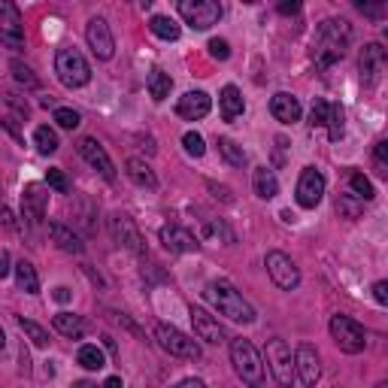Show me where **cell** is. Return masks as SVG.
Masks as SVG:
<instances>
[{"instance_id": "1", "label": "cell", "mask_w": 388, "mask_h": 388, "mask_svg": "<svg viewBox=\"0 0 388 388\" xmlns=\"http://www.w3.org/2000/svg\"><path fill=\"white\" fill-rule=\"evenodd\" d=\"M352 43V25L346 18H328L318 25L316 31V43H313V55L318 67H330L346 55Z\"/></svg>"}, {"instance_id": "2", "label": "cell", "mask_w": 388, "mask_h": 388, "mask_svg": "<svg viewBox=\"0 0 388 388\" xmlns=\"http://www.w3.org/2000/svg\"><path fill=\"white\" fill-rule=\"evenodd\" d=\"M203 298H207L215 310H219V316H227L231 322H239V325H252L255 322L252 303H249L231 282H225V279L210 282L207 289H203Z\"/></svg>"}, {"instance_id": "3", "label": "cell", "mask_w": 388, "mask_h": 388, "mask_svg": "<svg viewBox=\"0 0 388 388\" xmlns=\"http://www.w3.org/2000/svg\"><path fill=\"white\" fill-rule=\"evenodd\" d=\"M231 364H234L237 376L249 388H258L261 382H264V361H261L258 349L252 346V340H246V337L231 340Z\"/></svg>"}, {"instance_id": "4", "label": "cell", "mask_w": 388, "mask_h": 388, "mask_svg": "<svg viewBox=\"0 0 388 388\" xmlns=\"http://www.w3.org/2000/svg\"><path fill=\"white\" fill-rule=\"evenodd\" d=\"M55 73H58L61 85L67 88H82L91 82V67L85 61V55L73 49V45L58 49V55H55Z\"/></svg>"}, {"instance_id": "5", "label": "cell", "mask_w": 388, "mask_h": 388, "mask_svg": "<svg viewBox=\"0 0 388 388\" xmlns=\"http://www.w3.org/2000/svg\"><path fill=\"white\" fill-rule=\"evenodd\" d=\"M179 16L185 18V25L194 31H210L212 25H219L225 9L215 0H179Z\"/></svg>"}, {"instance_id": "6", "label": "cell", "mask_w": 388, "mask_h": 388, "mask_svg": "<svg viewBox=\"0 0 388 388\" xmlns=\"http://www.w3.org/2000/svg\"><path fill=\"white\" fill-rule=\"evenodd\" d=\"M330 337H334V343L340 346V352H346V355H358V352H364V346H367L364 328L349 316L330 318Z\"/></svg>"}, {"instance_id": "7", "label": "cell", "mask_w": 388, "mask_h": 388, "mask_svg": "<svg viewBox=\"0 0 388 388\" xmlns=\"http://www.w3.org/2000/svg\"><path fill=\"white\" fill-rule=\"evenodd\" d=\"M155 340H158V346H161L164 352H170L173 358H188V361L200 358V346L194 343L191 337L182 334L179 328H173V325H158L155 328Z\"/></svg>"}, {"instance_id": "8", "label": "cell", "mask_w": 388, "mask_h": 388, "mask_svg": "<svg viewBox=\"0 0 388 388\" xmlns=\"http://www.w3.org/2000/svg\"><path fill=\"white\" fill-rule=\"evenodd\" d=\"M109 234H112V239H116L119 246L128 249V252H134V255H146L143 234H140V227L134 225V219H131L128 212H112V219H109Z\"/></svg>"}, {"instance_id": "9", "label": "cell", "mask_w": 388, "mask_h": 388, "mask_svg": "<svg viewBox=\"0 0 388 388\" xmlns=\"http://www.w3.org/2000/svg\"><path fill=\"white\" fill-rule=\"evenodd\" d=\"M267 273H270V279L276 282V289H282V291H291V289H298L301 285V270H298V264L285 255V252H279V249H273V252H267Z\"/></svg>"}, {"instance_id": "10", "label": "cell", "mask_w": 388, "mask_h": 388, "mask_svg": "<svg viewBox=\"0 0 388 388\" xmlns=\"http://www.w3.org/2000/svg\"><path fill=\"white\" fill-rule=\"evenodd\" d=\"M267 364H270V373L282 388H291L294 382V358H291V349L285 340H270L267 343Z\"/></svg>"}, {"instance_id": "11", "label": "cell", "mask_w": 388, "mask_h": 388, "mask_svg": "<svg viewBox=\"0 0 388 388\" xmlns=\"http://www.w3.org/2000/svg\"><path fill=\"white\" fill-rule=\"evenodd\" d=\"M0 43L9 49H21L25 45V25H21V13L16 4L0 0Z\"/></svg>"}, {"instance_id": "12", "label": "cell", "mask_w": 388, "mask_h": 388, "mask_svg": "<svg viewBox=\"0 0 388 388\" xmlns=\"http://www.w3.org/2000/svg\"><path fill=\"white\" fill-rule=\"evenodd\" d=\"M85 40H88V49L95 52L97 61H109L112 55H116V40H112L107 18H91L85 25Z\"/></svg>"}, {"instance_id": "13", "label": "cell", "mask_w": 388, "mask_h": 388, "mask_svg": "<svg viewBox=\"0 0 388 388\" xmlns=\"http://www.w3.org/2000/svg\"><path fill=\"white\" fill-rule=\"evenodd\" d=\"M298 203L303 210H316L325 198V176L318 167H303V173L298 179Z\"/></svg>"}, {"instance_id": "14", "label": "cell", "mask_w": 388, "mask_h": 388, "mask_svg": "<svg viewBox=\"0 0 388 388\" xmlns=\"http://www.w3.org/2000/svg\"><path fill=\"white\" fill-rule=\"evenodd\" d=\"M385 64H388V55H385L382 45L379 43H367V45H364V52H361V61H358L361 82L367 88H373L376 82H379V76L385 73Z\"/></svg>"}, {"instance_id": "15", "label": "cell", "mask_w": 388, "mask_h": 388, "mask_svg": "<svg viewBox=\"0 0 388 388\" xmlns=\"http://www.w3.org/2000/svg\"><path fill=\"white\" fill-rule=\"evenodd\" d=\"M76 149H79V155H82L85 161H88L91 167H95L97 173L104 176L107 182L116 179V167H112V158L107 155V149H104V146H100V143L95 140V136H82V140L76 143Z\"/></svg>"}, {"instance_id": "16", "label": "cell", "mask_w": 388, "mask_h": 388, "mask_svg": "<svg viewBox=\"0 0 388 388\" xmlns=\"http://www.w3.org/2000/svg\"><path fill=\"white\" fill-rule=\"evenodd\" d=\"M294 373H298V379L313 388L318 382V376H322V364H318V352L310 346V343H301L298 352H294Z\"/></svg>"}, {"instance_id": "17", "label": "cell", "mask_w": 388, "mask_h": 388, "mask_svg": "<svg viewBox=\"0 0 388 388\" xmlns=\"http://www.w3.org/2000/svg\"><path fill=\"white\" fill-rule=\"evenodd\" d=\"M161 243H164L167 252H176V255H188V252H198L200 249V239L191 231H185L182 225H164L161 227Z\"/></svg>"}, {"instance_id": "18", "label": "cell", "mask_w": 388, "mask_h": 388, "mask_svg": "<svg viewBox=\"0 0 388 388\" xmlns=\"http://www.w3.org/2000/svg\"><path fill=\"white\" fill-rule=\"evenodd\" d=\"M45 203H49V194H45V188L40 185V182H31V185H25V191H21V207H25V219L31 225H40L43 222Z\"/></svg>"}, {"instance_id": "19", "label": "cell", "mask_w": 388, "mask_h": 388, "mask_svg": "<svg viewBox=\"0 0 388 388\" xmlns=\"http://www.w3.org/2000/svg\"><path fill=\"white\" fill-rule=\"evenodd\" d=\"M210 109H212V100H210L207 91H188V95H182L179 104H176V112L185 122H198L203 116H210Z\"/></svg>"}, {"instance_id": "20", "label": "cell", "mask_w": 388, "mask_h": 388, "mask_svg": "<svg viewBox=\"0 0 388 388\" xmlns=\"http://www.w3.org/2000/svg\"><path fill=\"white\" fill-rule=\"evenodd\" d=\"M191 325H194V334L207 340V343H215V346L225 343V328L207 310H200V306H191Z\"/></svg>"}, {"instance_id": "21", "label": "cell", "mask_w": 388, "mask_h": 388, "mask_svg": "<svg viewBox=\"0 0 388 388\" xmlns=\"http://www.w3.org/2000/svg\"><path fill=\"white\" fill-rule=\"evenodd\" d=\"M270 112L276 122L294 124V122H301V100L289 95V91H279V95H273V100H270Z\"/></svg>"}, {"instance_id": "22", "label": "cell", "mask_w": 388, "mask_h": 388, "mask_svg": "<svg viewBox=\"0 0 388 388\" xmlns=\"http://www.w3.org/2000/svg\"><path fill=\"white\" fill-rule=\"evenodd\" d=\"M49 234H52V243L58 249H64V252H70V255H82L85 252V243L79 239V234H73V227H67L61 222H52Z\"/></svg>"}, {"instance_id": "23", "label": "cell", "mask_w": 388, "mask_h": 388, "mask_svg": "<svg viewBox=\"0 0 388 388\" xmlns=\"http://www.w3.org/2000/svg\"><path fill=\"white\" fill-rule=\"evenodd\" d=\"M219 104H222V116H225V122L239 119V116H243V109H246V100H243V95H239L237 85H225V88H222Z\"/></svg>"}, {"instance_id": "24", "label": "cell", "mask_w": 388, "mask_h": 388, "mask_svg": "<svg viewBox=\"0 0 388 388\" xmlns=\"http://www.w3.org/2000/svg\"><path fill=\"white\" fill-rule=\"evenodd\" d=\"M52 325H55V330H58V334L70 337V340H82V334L88 330L85 318L76 316V313H58V316L52 318Z\"/></svg>"}, {"instance_id": "25", "label": "cell", "mask_w": 388, "mask_h": 388, "mask_svg": "<svg viewBox=\"0 0 388 388\" xmlns=\"http://www.w3.org/2000/svg\"><path fill=\"white\" fill-rule=\"evenodd\" d=\"M252 185H255V194L261 200H273L279 194V182L276 176H273V170L267 167H258L255 173H252Z\"/></svg>"}, {"instance_id": "26", "label": "cell", "mask_w": 388, "mask_h": 388, "mask_svg": "<svg viewBox=\"0 0 388 388\" xmlns=\"http://www.w3.org/2000/svg\"><path fill=\"white\" fill-rule=\"evenodd\" d=\"M128 176L136 182L140 188H158V176H155V170L146 164V161H140V158H128Z\"/></svg>"}, {"instance_id": "27", "label": "cell", "mask_w": 388, "mask_h": 388, "mask_svg": "<svg viewBox=\"0 0 388 388\" xmlns=\"http://www.w3.org/2000/svg\"><path fill=\"white\" fill-rule=\"evenodd\" d=\"M16 282H18V289L25 291V294H40V276H37V267L31 264V261L21 258L18 264H16Z\"/></svg>"}, {"instance_id": "28", "label": "cell", "mask_w": 388, "mask_h": 388, "mask_svg": "<svg viewBox=\"0 0 388 388\" xmlns=\"http://www.w3.org/2000/svg\"><path fill=\"white\" fill-rule=\"evenodd\" d=\"M325 124H328V136H330V140H334V143L343 140V134H346V112H343V107H340V104H330Z\"/></svg>"}, {"instance_id": "29", "label": "cell", "mask_w": 388, "mask_h": 388, "mask_svg": "<svg viewBox=\"0 0 388 388\" xmlns=\"http://www.w3.org/2000/svg\"><path fill=\"white\" fill-rule=\"evenodd\" d=\"M149 31L155 33V37L170 40V43L179 40V33H182L179 25H176V21L170 18V16H152V18H149Z\"/></svg>"}, {"instance_id": "30", "label": "cell", "mask_w": 388, "mask_h": 388, "mask_svg": "<svg viewBox=\"0 0 388 388\" xmlns=\"http://www.w3.org/2000/svg\"><path fill=\"white\" fill-rule=\"evenodd\" d=\"M170 88H173V79H170V73H164V70H152L149 73V95H152V100H167L170 97Z\"/></svg>"}, {"instance_id": "31", "label": "cell", "mask_w": 388, "mask_h": 388, "mask_svg": "<svg viewBox=\"0 0 388 388\" xmlns=\"http://www.w3.org/2000/svg\"><path fill=\"white\" fill-rule=\"evenodd\" d=\"M33 143H37L40 155H55V152H58V134H55L49 124H40V128L33 131Z\"/></svg>"}, {"instance_id": "32", "label": "cell", "mask_w": 388, "mask_h": 388, "mask_svg": "<svg viewBox=\"0 0 388 388\" xmlns=\"http://www.w3.org/2000/svg\"><path fill=\"white\" fill-rule=\"evenodd\" d=\"M219 152H222V158L231 167H243L246 164V152H243V146H237L231 136H219Z\"/></svg>"}, {"instance_id": "33", "label": "cell", "mask_w": 388, "mask_h": 388, "mask_svg": "<svg viewBox=\"0 0 388 388\" xmlns=\"http://www.w3.org/2000/svg\"><path fill=\"white\" fill-rule=\"evenodd\" d=\"M18 328L25 330V337H28V340H31V343L37 346V349H45V346L52 343V340H49V330L40 328L37 322H31V318H18Z\"/></svg>"}, {"instance_id": "34", "label": "cell", "mask_w": 388, "mask_h": 388, "mask_svg": "<svg viewBox=\"0 0 388 388\" xmlns=\"http://www.w3.org/2000/svg\"><path fill=\"white\" fill-rule=\"evenodd\" d=\"M349 185H352V191H355L358 200H373V198H376L373 182L364 176V173H358V170H352V173H349Z\"/></svg>"}, {"instance_id": "35", "label": "cell", "mask_w": 388, "mask_h": 388, "mask_svg": "<svg viewBox=\"0 0 388 388\" xmlns=\"http://www.w3.org/2000/svg\"><path fill=\"white\" fill-rule=\"evenodd\" d=\"M76 361L82 364L85 370H100L107 364V358H104V352H100L97 346H82L79 349V355H76Z\"/></svg>"}, {"instance_id": "36", "label": "cell", "mask_w": 388, "mask_h": 388, "mask_svg": "<svg viewBox=\"0 0 388 388\" xmlns=\"http://www.w3.org/2000/svg\"><path fill=\"white\" fill-rule=\"evenodd\" d=\"M361 210H364V200H358L355 194H340L337 198V212L346 215V219H358Z\"/></svg>"}, {"instance_id": "37", "label": "cell", "mask_w": 388, "mask_h": 388, "mask_svg": "<svg viewBox=\"0 0 388 388\" xmlns=\"http://www.w3.org/2000/svg\"><path fill=\"white\" fill-rule=\"evenodd\" d=\"M9 70H13L16 82H21L25 88H37V85H40V79L33 76V70H31V67H25L21 61H13V64H9Z\"/></svg>"}, {"instance_id": "38", "label": "cell", "mask_w": 388, "mask_h": 388, "mask_svg": "<svg viewBox=\"0 0 388 388\" xmlns=\"http://www.w3.org/2000/svg\"><path fill=\"white\" fill-rule=\"evenodd\" d=\"M55 122H58V128H64V131H76L82 119H79L76 109H70V107H58V109H55Z\"/></svg>"}, {"instance_id": "39", "label": "cell", "mask_w": 388, "mask_h": 388, "mask_svg": "<svg viewBox=\"0 0 388 388\" xmlns=\"http://www.w3.org/2000/svg\"><path fill=\"white\" fill-rule=\"evenodd\" d=\"M45 185L55 188L58 194H67V191H70V182H67L64 170H58V167H49V173H45Z\"/></svg>"}, {"instance_id": "40", "label": "cell", "mask_w": 388, "mask_h": 388, "mask_svg": "<svg viewBox=\"0 0 388 388\" xmlns=\"http://www.w3.org/2000/svg\"><path fill=\"white\" fill-rule=\"evenodd\" d=\"M182 146H185V152L194 155V158H200L203 152H207V146H203V136L198 131H188L185 136H182Z\"/></svg>"}, {"instance_id": "41", "label": "cell", "mask_w": 388, "mask_h": 388, "mask_svg": "<svg viewBox=\"0 0 388 388\" xmlns=\"http://www.w3.org/2000/svg\"><path fill=\"white\" fill-rule=\"evenodd\" d=\"M328 100H322V97H318L316 100V104H313V109H310V124H313V128H322V124L328 122Z\"/></svg>"}, {"instance_id": "42", "label": "cell", "mask_w": 388, "mask_h": 388, "mask_svg": "<svg viewBox=\"0 0 388 388\" xmlns=\"http://www.w3.org/2000/svg\"><path fill=\"white\" fill-rule=\"evenodd\" d=\"M207 49H210V55H212L215 61H227V58H231V43H227V40H210Z\"/></svg>"}, {"instance_id": "43", "label": "cell", "mask_w": 388, "mask_h": 388, "mask_svg": "<svg viewBox=\"0 0 388 388\" xmlns=\"http://www.w3.org/2000/svg\"><path fill=\"white\" fill-rule=\"evenodd\" d=\"M373 155H376V164H379V173L385 176V173H388V143H385V140L376 143Z\"/></svg>"}, {"instance_id": "44", "label": "cell", "mask_w": 388, "mask_h": 388, "mask_svg": "<svg viewBox=\"0 0 388 388\" xmlns=\"http://www.w3.org/2000/svg\"><path fill=\"white\" fill-rule=\"evenodd\" d=\"M373 298H376V303H382V306L388 303V282L379 279V282L373 285Z\"/></svg>"}, {"instance_id": "45", "label": "cell", "mask_w": 388, "mask_h": 388, "mask_svg": "<svg viewBox=\"0 0 388 388\" xmlns=\"http://www.w3.org/2000/svg\"><path fill=\"white\" fill-rule=\"evenodd\" d=\"M6 104H9V107H13V109L18 112V116H21V119H28V112H31V109H28V104H21V100H18L16 95H6Z\"/></svg>"}, {"instance_id": "46", "label": "cell", "mask_w": 388, "mask_h": 388, "mask_svg": "<svg viewBox=\"0 0 388 388\" xmlns=\"http://www.w3.org/2000/svg\"><path fill=\"white\" fill-rule=\"evenodd\" d=\"M0 225H4V227H16V215H13V210H9L6 203H0Z\"/></svg>"}, {"instance_id": "47", "label": "cell", "mask_w": 388, "mask_h": 388, "mask_svg": "<svg viewBox=\"0 0 388 388\" xmlns=\"http://www.w3.org/2000/svg\"><path fill=\"white\" fill-rule=\"evenodd\" d=\"M358 9H361L364 16H373V18H379V16L385 13V6H382V4H376V6H370V4H358Z\"/></svg>"}, {"instance_id": "48", "label": "cell", "mask_w": 388, "mask_h": 388, "mask_svg": "<svg viewBox=\"0 0 388 388\" xmlns=\"http://www.w3.org/2000/svg\"><path fill=\"white\" fill-rule=\"evenodd\" d=\"M210 191H215V198H222L225 203H231L234 198H231V191H227L225 185H215V182H210Z\"/></svg>"}, {"instance_id": "49", "label": "cell", "mask_w": 388, "mask_h": 388, "mask_svg": "<svg viewBox=\"0 0 388 388\" xmlns=\"http://www.w3.org/2000/svg\"><path fill=\"white\" fill-rule=\"evenodd\" d=\"M279 13L282 16H294V13H301V4H298V0H291V4H279Z\"/></svg>"}, {"instance_id": "50", "label": "cell", "mask_w": 388, "mask_h": 388, "mask_svg": "<svg viewBox=\"0 0 388 388\" xmlns=\"http://www.w3.org/2000/svg\"><path fill=\"white\" fill-rule=\"evenodd\" d=\"M52 298L58 301V303H67V301H70V289H64V285H58V289H55V294H52Z\"/></svg>"}, {"instance_id": "51", "label": "cell", "mask_w": 388, "mask_h": 388, "mask_svg": "<svg viewBox=\"0 0 388 388\" xmlns=\"http://www.w3.org/2000/svg\"><path fill=\"white\" fill-rule=\"evenodd\" d=\"M9 270H13V267H9V255H6V252H0V279L9 276Z\"/></svg>"}, {"instance_id": "52", "label": "cell", "mask_w": 388, "mask_h": 388, "mask_svg": "<svg viewBox=\"0 0 388 388\" xmlns=\"http://www.w3.org/2000/svg\"><path fill=\"white\" fill-rule=\"evenodd\" d=\"M170 388H207L200 379H182V382H176V385H170Z\"/></svg>"}, {"instance_id": "53", "label": "cell", "mask_w": 388, "mask_h": 388, "mask_svg": "<svg viewBox=\"0 0 388 388\" xmlns=\"http://www.w3.org/2000/svg\"><path fill=\"white\" fill-rule=\"evenodd\" d=\"M104 388H122V379L119 376H109V379L104 382Z\"/></svg>"}, {"instance_id": "54", "label": "cell", "mask_w": 388, "mask_h": 388, "mask_svg": "<svg viewBox=\"0 0 388 388\" xmlns=\"http://www.w3.org/2000/svg\"><path fill=\"white\" fill-rule=\"evenodd\" d=\"M104 343H107L109 352H116V340H112V337H104Z\"/></svg>"}, {"instance_id": "55", "label": "cell", "mask_w": 388, "mask_h": 388, "mask_svg": "<svg viewBox=\"0 0 388 388\" xmlns=\"http://www.w3.org/2000/svg\"><path fill=\"white\" fill-rule=\"evenodd\" d=\"M4 346H6V334H4V328H0V352H4Z\"/></svg>"}, {"instance_id": "56", "label": "cell", "mask_w": 388, "mask_h": 388, "mask_svg": "<svg viewBox=\"0 0 388 388\" xmlns=\"http://www.w3.org/2000/svg\"><path fill=\"white\" fill-rule=\"evenodd\" d=\"M73 388H97V385H91V382H85V379H82V382H76Z\"/></svg>"}]
</instances>
